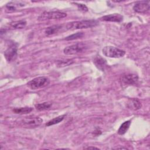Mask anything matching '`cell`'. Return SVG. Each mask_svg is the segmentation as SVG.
<instances>
[{"mask_svg":"<svg viewBox=\"0 0 150 150\" xmlns=\"http://www.w3.org/2000/svg\"><path fill=\"white\" fill-rule=\"evenodd\" d=\"M67 14L64 12L59 11H45L43 12L38 18L39 21H46L50 19H59L65 18Z\"/></svg>","mask_w":150,"mask_h":150,"instance_id":"cell-5","label":"cell"},{"mask_svg":"<svg viewBox=\"0 0 150 150\" xmlns=\"http://www.w3.org/2000/svg\"><path fill=\"white\" fill-rule=\"evenodd\" d=\"M94 63L95 65L96 66V67L101 70H104V69L106 65L105 60H104L103 58H102L100 56H98L95 58V59L94 60Z\"/></svg>","mask_w":150,"mask_h":150,"instance_id":"cell-14","label":"cell"},{"mask_svg":"<svg viewBox=\"0 0 150 150\" xmlns=\"http://www.w3.org/2000/svg\"><path fill=\"white\" fill-rule=\"evenodd\" d=\"M103 53L105 56L112 58H119L124 56L125 52L114 46H105L102 50Z\"/></svg>","mask_w":150,"mask_h":150,"instance_id":"cell-3","label":"cell"},{"mask_svg":"<svg viewBox=\"0 0 150 150\" xmlns=\"http://www.w3.org/2000/svg\"><path fill=\"white\" fill-rule=\"evenodd\" d=\"M73 63V61L71 59H66L64 60H58L57 62V66L59 67H63L69 66Z\"/></svg>","mask_w":150,"mask_h":150,"instance_id":"cell-21","label":"cell"},{"mask_svg":"<svg viewBox=\"0 0 150 150\" xmlns=\"http://www.w3.org/2000/svg\"><path fill=\"white\" fill-rule=\"evenodd\" d=\"M18 47L15 43H12L5 51L4 56L8 62L14 61L17 57Z\"/></svg>","mask_w":150,"mask_h":150,"instance_id":"cell-8","label":"cell"},{"mask_svg":"<svg viewBox=\"0 0 150 150\" xmlns=\"http://www.w3.org/2000/svg\"><path fill=\"white\" fill-rule=\"evenodd\" d=\"M85 149H98V148H97V147H94V146H88V147H87V148H85Z\"/></svg>","mask_w":150,"mask_h":150,"instance_id":"cell-23","label":"cell"},{"mask_svg":"<svg viewBox=\"0 0 150 150\" xmlns=\"http://www.w3.org/2000/svg\"><path fill=\"white\" fill-rule=\"evenodd\" d=\"M26 25V22L25 20H20L18 21H15L12 23H11L10 25L11 28L13 29H23L25 27Z\"/></svg>","mask_w":150,"mask_h":150,"instance_id":"cell-16","label":"cell"},{"mask_svg":"<svg viewBox=\"0 0 150 150\" xmlns=\"http://www.w3.org/2000/svg\"><path fill=\"white\" fill-rule=\"evenodd\" d=\"M50 83L49 78L44 76L36 77L28 83V86L32 90H36L45 87Z\"/></svg>","mask_w":150,"mask_h":150,"instance_id":"cell-2","label":"cell"},{"mask_svg":"<svg viewBox=\"0 0 150 150\" xmlns=\"http://www.w3.org/2000/svg\"><path fill=\"white\" fill-rule=\"evenodd\" d=\"M75 4L77 5V6L78 7V9L81 11L87 12L88 11V8L85 5L82 4H77V3H75Z\"/></svg>","mask_w":150,"mask_h":150,"instance_id":"cell-22","label":"cell"},{"mask_svg":"<svg viewBox=\"0 0 150 150\" xmlns=\"http://www.w3.org/2000/svg\"><path fill=\"white\" fill-rule=\"evenodd\" d=\"M87 48V46L86 44L83 42H79L66 47L63 50V53L67 55H72L77 54L79 53H81L86 50Z\"/></svg>","mask_w":150,"mask_h":150,"instance_id":"cell-4","label":"cell"},{"mask_svg":"<svg viewBox=\"0 0 150 150\" xmlns=\"http://www.w3.org/2000/svg\"><path fill=\"white\" fill-rule=\"evenodd\" d=\"M128 107L132 110H137L141 108L142 104L141 102L137 98L130 99L127 103Z\"/></svg>","mask_w":150,"mask_h":150,"instance_id":"cell-13","label":"cell"},{"mask_svg":"<svg viewBox=\"0 0 150 150\" xmlns=\"http://www.w3.org/2000/svg\"><path fill=\"white\" fill-rule=\"evenodd\" d=\"M84 36L83 32H77L76 33L72 34L71 35H69L67 36L66 38H64V40H72L74 39H77L79 38H81Z\"/></svg>","mask_w":150,"mask_h":150,"instance_id":"cell-20","label":"cell"},{"mask_svg":"<svg viewBox=\"0 0 150 150\" xmlns=\"http://www.w3.org/2000/svg\"><path fill=\"white\" fill-rule=\"evenodd\" d=\"M120 81L122 85H136L138 81V76L134 73H126L121 76Z\"/></svg>","mask_w":150,"mask_h":150,"instance_id":"cell-6","label":"cell"},{"mask_svg":"<svg viewBox=\"0 0 150 150\" xmlns=\"http://www.w3.org/2000/svg\"><path fill=\"white\" fill-rule=\"evenodd\" d=\"M131 123V122L130 120L126 121L124 122L120 127V128L118 130V134L120 135L124 134L127 131L128 128H129Z\"/></svg>","mask_w":150,"mask_h":150,"instance_id":"cell-15","label":"cell"},{"mask_svg":"<svg viewBox=\"0 0 150 150\" xmlns=\"http://www.w3.org/2000/svg\"><path fill=\"white\" fill-rule=\"evenodd\" d=\"M52 106V103L50 102H44L43 103H39L35 105V108L39 111H43L47 110Z\"/></svg>","mask_w":150,"mask_h":150,"instance_id":"cell-18","label":"cell"},{"mask_svg":"<svg viewBox=\"0 0 150 150\" xmlns=\"http://www.w3.org/2000/svg\"><path fill=\"white\" fill-rule=\"evenodd\" d=\"M98 24V22L96 20H82L80 21H76L69 23L64 25V29L65 30L87 29L94 27Z\"/></svg>","mask_w":150,"mask_h":150,"instance_id":"cell-1","label":"cell"},{"mask_svg":"<svg viewBox=\"0 0 150 150\" xmlns=\"http://www.w3.org/2000/svg\"><path fill=\"white\" fill-rule=\"evenodd\" d=\"M43 122V120L38 117H28L23 118L22 120V124L28 128H35L40 125Z\"/></svg>","mask_w":150,"mask_h":150,"instance_id":"cell-7","label":"cell"},{"mask_svg":"<svg viewBox=\"0 0 150 150\" xmlns=\"http://www.w3.org/2000/svg\"><path fill=\"white\" fill-rule=\"evenodd\" d=\"M65 116H66L65 115H62L58 116V117H57L56 118H54L52 120H51L49 121H48L46 124V125L48 127V126H51V125L58 124V123L60 122L61 121H62L63 120V119H64Z\"/></svg>","mask_w":150,"mask_h":150,"instance_id":"cell-19","label":"cell"},{"mask_svg":"<svg viewBox=\"0 0 150 150\" xmlns=\"http://www.w3.org/2000/svg\"><path fill=\"white\" fill-rule=\"evenodd\" d=\"M64 28V25H53L49 26L45 30V33L47 36H50L53 34H55L59 31H60L62 29H63ZM65 30V29H64Z\"/></svg>","mask_w":150,"mask_h":150,"instance_id":"cell-12","label":"cell"},{"mask_svg":"<svg viewBox=\"0 0 150 150\" xmlns=\"http://www.w3.org/2000/svg\"><path fill=\"white\" fill-rule=\"evenodd\" d=\"M33 110V108L32 107H20V108H15L13 109V112L15 114H28L30 112H31Z\"/></svg>","mask_w":150,"mask_h":150,"instance_id":"cell-17","label":"cell"},{"mask_svg":"<svg viewBox=\"0 0 150 150\" xmlns=\"http://www.w3.org/2000/svg\"><path fill=\"white\" fill-rule=\"evenodd\" d=\"M25 4L21 2H10L6 4L5 9L8 12H14L18 8L24 6Z\"/></svg>","mask_w":150,"mask_h":150,"instance_id":"cell-11","label":"cell"},{"mask_svg":"<svg viewBox=\"0 0 150 150\" xmlns=\"http://www.w3.org/2000/svg\"><path fill=\"white\" fill-rule=\"evenodd\" d=\"M100 19L101 21H104L120 22L123 20V16L119 13H114L104 16Z\"/></svg>","mask_w":150,"mask_h":150,"instance_id":"cell-10","label":"cell"},{"mask_svg":"<svg viewBox=\"0 0 150 150\" xmlns=\"http://www.w3.org/2000/svg\"><path fill=\"white\" fill-rule=\"evenodd\" d=\"M149 1H142L137 2L133 6V10L137 13H145L149 10Z\"/></svg>","mask_w":150,"mask_h":150,"instance_id":"cell-9","label":"cell"}]
</instances>
